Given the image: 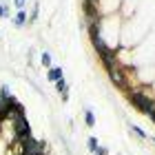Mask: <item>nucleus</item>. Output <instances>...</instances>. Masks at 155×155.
Masks as SVG:
<instances>
[{
	"instance_id": "1",
	"label": "nucleus",
	"mask_w": 155,
	"mask_h": 155,
	"mask_svg": "<svg viewBox=\"0 0 155 155\" xmlns=\"http://www.w3.org/2000/svg\"><path fill=\"white\" fill-rule=\"evenodd\" d=\"M129 100H131L133 107H135L137 111H142L144 115H149L151 111L155 109V97L144 95L140 89H131V91H129Z\"/></svg>"
},
{
	"instance_id": "2",
	"label": "nucleus",
	"mask_w": 155,
	"mask_h": 155,
	"mask_svg": "<svg viewBox=\"0 0 155 155\" xmlns=\"http://www.w3.org/2000/svg\"><path fill=\"white\" fill-rule=\"evenodd\" d=\"M109 78H111V82L115 84V87L120 89H124V91H129V73H126V69L122 64H117L113 69H109Z\"/></svg>"
},
{
	"instance_id": "3",
	"label": "nucleus",
	"mask_w": 155,
	"mask_h": 155,
	"mask_svg": "<svg viewBox=\"0 0 155 155\" xmlns=\"http://www.w3.org/2000/svg\"><path fill=\"white\" fill-rule=\"evenodd\" d=\"M38 153H45V144L33 137H27L22 142V155H38Z\"/></svg>"
},
{
	"instance_id": "4",
	"label": "nucleus",
	"mask_w": 155,
	"mask_h": 155,
	"mask_svg": "<svg viewBox=\"0 0 155 155\" xmlns=\"http://www.w3.org/2000/svg\"><path fill=\"white\" fill-rule=\"evenodd\" d=\"M60 78H64V71H62L60 67H49L47 69V80L49 82H58Z\"/></svg>"
},
{
	"instance_id": "5",
	"label": "nucleus",
	"mask_w": 155,
	"mask_h": 155,
	"mask_svg": "<svg viewBox=\"0 0 155 155\" xmlns=\"http://www.w3.org/2000/svg\"><path fill=\"white\" fill-rule=\"evenodd\" d=\"M25 22H27V13H25V9H20L16 13V18H13V25L16 27H25Z\"/></svg>"
},
{
	"instance_id": "6",
	"label": "nucleus",
	"mask_w": 155,
	"mask_h": 155,
	"mask_svg": "<svg viewBox=\"0 0 155 155\" xmlns=\"http://www.w3.org/2000/svg\"><path fill=\"white\" fill-rule=\"evenodd\" d=\"M84 122H87L89 129H93V126H95V115H93V111H91V109L84 111Z\"/></svg>"
},
{
	"instance_id": "7",
	"label": "nucleus",
	"mask_w": 155,
	"mask_h": 155,
	"mask_svg": "<svg viewBox=\"0 0 155 155\" xmlns=\"http://www.w3.org/2000/svg\"><path fill=\"white\" fill-rule=\"evenodd\" d=\"M40 60H42V67H53V60H51V53L49 51H42V55H40Z\"/></svg>"
},
{
	"instance_id": "8",
	"label": "nucleus",
	"mask_w": 155,
	"mask_h": 155,
	"mask_svg": "<svg viewBox=\"0 0 155 155\" xmlns=\"http://www.w3.org/2000/svg\"><path fill=\"white\" fill-rule=\"evenodd\" d=\"M0 95H2V97H5V100H7V102H11V100H16V97H13V95H11V89H9V87H0Z\"/></svg>"
},
{
	"instance_id": "9",
	"label": "nucleus",
	"mask_w": 155,
	"mask_h": 155,
	"mask_svg": "<svg viewBox=\"0 0 155 155\" xmlns=\"http://www.w3.org/2000/svg\"><path fill=\"white\" fill-rule=\"evenodd\" d=\"M87 144H89V151L93 153V155H95V151H97V149H100V142H97L95 137H89V142H87Z\"/></svg>"
},
{
	"instance_id": "10",
	"label": "nucleus",
	"mask_w": 155,
	"mask_h": 155,
	"mask_svg": "<svg viewBox=\"0 0 155 155\" xmlns=\"http://www.w3.org/2000/svg\"><path fill=\"white\" fill-rule=\"evenodd\" d=\"M131 131H133V133H135V135H137V137H142V140H149V135H146V133H144L142 129H140V126H131Z\"/></svg>"
},
{
	"instance_id": "11",
	"label": "nucleus",
	"mask_w": 155,
	"mask_h": 155,
	"mask_svg": "<svg viewBox=\"0 0 155 155\" xmlns=\"http://www.w3.org/2000/svg\"><path fill=\"white\" fill-rule=\"evenodd\" d=\"M11 16V9L7 5H0V18H9Z\"/></svg>"
},
{
	"instance_id": "12",
	"label": "nucleus",
	"mask_w": 155,
	"mask_h": 155,
	"mask_svg": "<svg viewBox=\"0 0 155 155\" xmlns=\"http://www.w3.org/2000/svg\"><path fill=\"white\" fill-rule=\"evenodd\" d=\"M13 7H16L18 11H20V9H25V7H27V0H13Z\"/></svg>"
},
{
	"instance_id": "13",
	"label": "nucleus",
	"mask_w": 155,
	"mask_h": 155,
	"mask_svg": "<svg viewBox=\"0 0 155 155\" xmlns=\"http://www.w3.org/2000/svg\"><path fill=\"white\" fill-rule=\"evenodd\" d=\"M95 155H109V151H107V149H104V146H100V149H97V151H95Z\"/></svg>"
},
{
	"instance_id": "14",
	"label": "nucleus",
	"mask_w": 155,
	"mask_h": 155,
	"mask_svg": "<svg viewBox=\"0 0 155 155\" xmlns=\"http://www.w3.org/2000/svg\"><path fill=\"white\" fill-rule=\"evenodd\" d=\"M38 18V7H33V11H31V22Z\"/></svg>"
},
{
	"instance_id": "15",
	"label": "nucleus",
	"mask_w": 155,
	"mask_h": 155,
	"mask_svg": "<svg viewBox=\"0 0 155 155\" xmlns=\"http://www.w3.org/2000/svg\"><path fill=\"white\" fill-rule=\"evenodd\" d=\"M151 142H153V144H155V135H153V137H151Z\"/></svg>"
},
{
	"instance_id": "16",
	"label": "nucleus",
	"mask_w": 155,
	"mask_h": 155,
	"mask_svg": "<svg viewBox=\"0 0 155 155\" xmlns=\"http://www.w3.org/2000/svg\"><path fill=\"white\" fill-rule=\"evenodd\" d=\"M38 155H45V153H38Z\"/></svg>"
}]
</instances>
